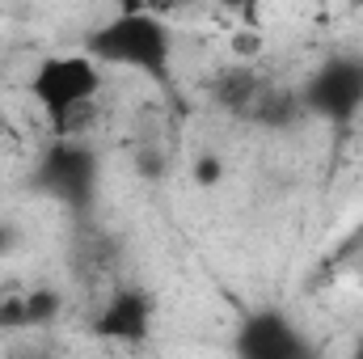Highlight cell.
Here are the masks:
<instances>
[{
  "label": "cell",
  "instance_id": "7",
  "mask_svg": "<svg viewBox=\"0 0 363 359\" xmlns=\"http://www.w3.org/2000/svg\"><path fill=\"white\" fill-rule=\"evenodd\" d=\"M228 51H233V60L241 68H254L262 60V51H267V30L262 26H237V30H228Z\"/></svg>",
  "mask_w": 363,
  "mask_h": 359
},
{
  "label": "cell",
  "instance_id": "1",
  "mask_svg": "<svg viewBox=\"0 0 363 359\" xmlns=\"http://www.w3.org/2000/svg\"><path fill=\"white\" fill-rule=\"evenodd\" d=\"M85 55L101 68H131L144 72L152 85H174V30L161 21V13L123 4L106 26H97L85 38Z\"/></svg>",
  "mask_w": 363,
  "mask_h": 359
},
{
  "label": "cell",
  "instance_id": "6",
  "mask_svg": "<svg viewBox=\"0 0 363 359\" xmlns=\"http://www.w3.org/2000/svg\"><path fill=\"white\" fill-rule=\"evenodd\" d=\"M258 77H254V68H241V64H233L228 72H220L216 77V101L224 106V110H233V114H250L254 110V101H258Z\"/></svg>",
  "mask_w": 363,
  "mask_h": 359
},
{
  "label": "cell",
  "instance_id": "5",
  "mask_svg": "<svg viewBox=\"0 0 363 359\" xmlns=\"http://www.w3.org/2000/svg\"><path fill=\"white\" fill-rule=\"evenodd\" d=\"M308 110L325 118H351L363 101V68L359 64H325L304 93Z\"/></svg>",
  "mask_w": 363,
  "mask_h": 359
},
{
  "label": "cell",
  "instance_id": "4",
  "mask_svg": "<svg viewBox=\"0 0 363 359\" xmlns=\"http://www.w3.org/2000/svg\"><path fill=\"white\" fill-rule=\"evenodd\" d=\"M152 321H157L152 296L144 287H118L93 317V338L118 343V347H140L152 338Z\"/></svg>",
  "mask_w": 363,
  "mask_h": 359
},
{
  "label": "cell",
  "instance_id": "9",
  "mask_svg": "<svg viewBox=\"0 0 363 359\" xmlns=\"http://www.w3.org/2000/svg\"><path fill=\"white\" fill-rule=\"evenodd\" d=\"M0 330H30V304H26V296L0 300Z\"/></svg>",
  "mask_w": 363,
  "mask_h": 359
},
{
  "label": "cell",
  "instance_id": "8",
  "mask_svg": "<svg viewBox=\"0 0 363 359\" xmlns=\"http://www.w3.org/2000/svg\"><path fill=\"white\" fill-rule=\"evenodd\" d=\"M26 304H30V326H47V321L60 313V292H51V287L30 292V296H26Z\"/></svg>",
  "mask_w": 363,
  "mask_h": 359
},
{
  "label": "cell",
  "instance_id": "11",
  "mask_svg": "<svg viewBox=\"0 0 363 359\" xmlns=\"http://www.w3.org/2000/svg\"><path fill=\"white\" fill-rule=\"evenodd\" d=\"M351 359H363V338L355 343V351H351Z\"/></svg>",
  "mask_w": 363,
  "mask_h": 359
},
{
  "label": "cell",
  "instance_id": "10",
  "mask_svg": "<svg viewBox=\"0 0 363 359\" xmlns=\"http://www.w3.org/2000/svg\"><path fill=\"white\" fill-rule=\"evenodd\" d=\"M220 174H224V165H220L216 157H203V161L194 165V178L203 182V186H211V182H220Z\"/></svg>",
  "mask_w": 363,
  "mask_h": 359
},
{
  "label": "cell",
  "instance_id": "3",
  "mask_svg": "<svg viewBox=\"0 0 363 359\" xmlns=\"http://www.w3.org/2000/svg\"><path fill=\"white\" fill-rule=\"evenodd\" d=\"M233 355L237 359H317V347L287 313L258 309V313H250L237 326Z\"/></svg>",
  "mask_w": 363,
  "mask_h": 359
},
{
  "label": "cell",
  "instance_id": "2",
  "mask_svg": "<svg viewBox=\"0 0 363 359\" xmlns=\"http://www.w3.org/2000/svg\"><path fill=\"white\" fill-rule=\"evenodd\" d=\"M106 85L101 64L89 60L85 51H68V55H47L34 77H30V97L38 101V110L47 114L51 131L60 140L85 136L97 114V93Z\"/></svg>",
  "mask_w": 363,
  "mask_h": 359
}]
</instances>
